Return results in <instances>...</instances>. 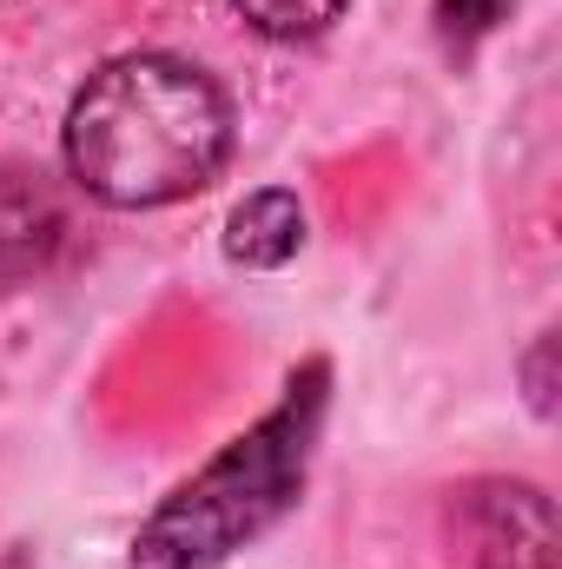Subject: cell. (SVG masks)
I'll return each mask as SVG.
<instances>
[{
	"mask_svg": "<svg viewBox=\"0 0 562 569\" xmlns=\"http://www.w3.org/2000/svg\"><path fill=\"white\" fill-rule=\"evenodd\" d=\"M60 152L87 199L113 212H159L225 172L232 100L185 53H120L73 93Z\"/></svg>",
	"mask_w": 562,
	"mask_h": 569,
	"instance_id": "obj_1",
	"label": "cell"
},
{
	"mask_svg": "<svg viewBox=\"0 0 562 569\" xmlns=\"http://www.w3.org/2000/svg\"><path fill=\"white\" fill-rule=\"evenodd\" d=\"M331 411V365L311 358L304 371H291L284 398L232 437L199 477H185L133 537V569H219L239 557L245 543H259L304 490L318 430Z\"/></svg>",
	"mask_w": 562,
	"mask_h": 569,
	"instance_id": "obj_2",
	"label": "cell"
},
{
	"mask_svg": "<svg viewBox=\"0 0 562 569\" xmlns=\"http://www.w3.org/2000/svg\"><path fill=\"white\" fill-rule=\"evenodd\" d=\"M450 530L476 569H556V510L523 477L463 483L450 503Z\"/></svg>",
	"mask_w": 562,
	"mask_h": 569,
	"instance_id": "obj_3",
	"label": "cell"
},
{
	"mask_svg": "<svg viewBox=\"0 0 562 569\" xmlns=\"http://www.w3.org/2000/svg\"><path fill=\"white\" fill-rule=\"evenodd\" d=\"M60 239H67V212H60L47 172L7 166L0 172V279H40L53 266Z\"/></svg>",
	"mask_w": 562,
	"mask_h": 569,
	"instance_id": "obj_4",
	"label": "cell"
},
{
	"mask_svg": "<svg viewBox=\"0 0 562 569\" xmlns=\"http://www.w3.org/2000/svg\"><path fill=\"white\" fill-rule=\"evenodd\" d=\"M298 246H304V206L284 186L239 199L232 219H225V259L245 266V272H279V266L298 259Z\"/></svg>",
	"mask_w": 562,
	"mask_h": 569,
	"instance_id": "obj_5",
	"label": "cell"
},
{
	"mask_svg": "<svg viewBox=\"0 0 562 569\" xmlns=\"http://www.w3.org/2000/svg\"><path fill=\"white\" fill-rule=\"evenodd\" d=\"M239 7V20L252 27V33H265V40H318L351 0H232Z\"/></svg>",
	"mask_w": 562,
	"mask_h": 569,
	"instance_id": "obj_6",
	"label": "cell"
},
{
	"mask_svg": "<svg viewBox=\"0 0 562 569\" xmlns=\"http://www.w3.org/2000/svg\"><path fill=\"white\" fill-rule=\"evenodd\" d=\"M516 0H436V40L450 53H470L476 40H490L503 20H510Z\"/></svg>",
	"mask_w": 562,
	"mask_h": 569,
	"instance_id": "obj_7",
	"label": "cell"
}]
</instances>
